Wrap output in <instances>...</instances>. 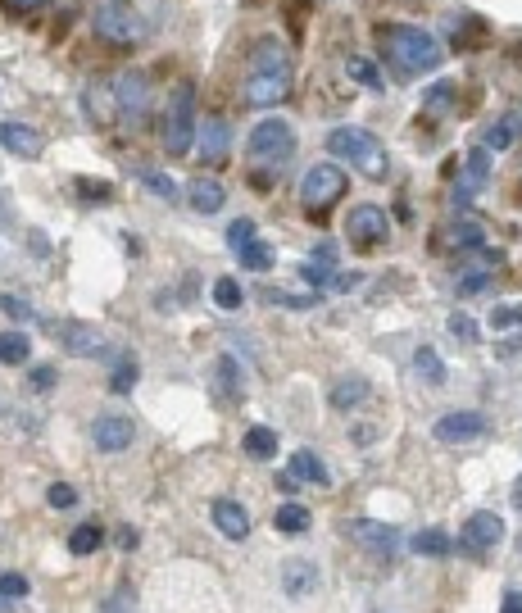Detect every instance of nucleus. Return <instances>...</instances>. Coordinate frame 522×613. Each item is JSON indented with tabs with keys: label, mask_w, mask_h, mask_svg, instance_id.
Wrapping results in <instances>:
<instances>
[{
	"label": "nucleus",
	"mask_w": 522,
	"mask_h": 613,
	"mask_svg": "<svg viewBox=\"0 0 522 613\" xmlns=\"http://www.w3.org/2000/svg\"><path fill=\"white\" fill-rule=\"evenodd\" d=\"M296 87V69H291V50L282 37H259L255 55H250V73H246V100L255 109H273L282 105Z\"/></svg>",
	"instance_id": "f257e3e1"
},
{
	"label": "nucleus",
	"mask_w": 522,
	"mask_h": 613,
	"mask_svg": "<svg viewBox=\"0 0 522 613\" xmlns=\"http://www.w3.org/2000/svg\"><path fill=\"white\" fill-rule=\"evenodd\" d=\"M377 37H382L386 60H391V69L400 73V78H414V73H432L436 64L445 60L441 41H436L432 32L414 28V23H391V28H382Z\"/></svg>",
	"instance_id": "f03ea898"
},
{
	"label": "nucleus",
	"mask_w": 522,
	"mask_h": 613,
	"mask_svg": "<svg viewBox=\"0 0 522 613\" xmlns=\"http://www.w3.org/2000/svg\"><path fill=\"white\" fill-rule=\"evenodd\" d=\"M91 23H96V37L105 41V46L128 50V46H141V41H146L155 14H146L141 5H132V0H100Z\"/></svg>",
	"instance_id": "7ed1b4c3"
},
{
	"label": "nucleus",
	"mask_w": 522,
	"mask_h": 613,
	"mask_svg": "<svg viewBox=\"0 0 522 613\" xmlns=\"http://www.w3.org/2000/svg\"><path fill=\"white\" fill-rule=\"evenodd\" d=\"M327 150H332L336 159H345L350 169H359L364 178H373V182H382L386 169H391L386 146L368 128H350V123H345V128H332L327 132Z\"/></svg>",
	"instance_id": "20e7f679"
},
{
	"label": "nucleus",
	"mask_w": 522,
	"mask_h": 613,
	"mask_svg": "<svg viewBox=\"0 0 522 613\" xmlns=\"http://www.w3.org/2000/svg\"><path fill=\"white\" fill-rule=\"evenodd\" d=\"M159 141L168 155H187L196 146V87L191 82H173L168 105L159 114Z\"/></svg>",
	"instance_id": "39448f33"
},
{
	"label": "nucleus",
	"mask_w": 522,
	"mask_h": 613,
	"mask_svg": "<svg viewBox=\"0 0 522 613\" xmlns=\"http://www.w3.org/2000/svg\"><path fill=\"white\" fill-rule=\"evenodd\" d=\"M296 155V128L286 119H264L250 132V169H282Z\"/></svg>",
	"instance_id": "423d86ee"
},
{
	"label": "nucleus",
	"mask_w": 522,
	"mask_h": 613,
	"mask_svg": "<svg viewBox=\"0 0 522 613\" xmlns=\"http://www.w3.org/2000/svg\"><path fill=\"white\" fill-rule=\"evenodd\" d=\"M345 173L341 164H314V169H305V178H300V205L309 209V214H327V209L336 205V200L345 196Z\"/></svg>",
	"instance_id": "0eeeda50"
},
{
	"label": "nucleus",
	"mask_w": 522,
	"mask_h": 613,
	"mask_svg": "<svg viewBox=\"0 0 522 613\" xmlns=\"http://www.w3.org/2000/svg\"><path fill=\"white\" fill-rule=\"evenodd\" d=\"M345 237L355 241L359 250H373L391 237V218H386V209H377V205H359V209H350V218H345Z\"/></svg>",
	"instance_id": "6e6552de"
},
{
	"label": "nucleus",
	"mask_w": 522,
	"mask_h": 613,
	"mask_svg": "<svg viewBox=\"0 0 522 613\" xmlns=\"http://www.w3.org/2000/svg\"><path fill=\"white\" fill-rule=\"evenodd\" d=\"M227 155H232V123L223 114H209L196 128V159L214 169V164H227Z\"/></svg>",
	"instance_id": "1a4fd4ad"
},
{
	"label": "nucleus",
	"mask_w": 522,
	"mask_h": 613,
	"mask_svg": "<svg viewBox=\"0 0 522 613\" xmlns=\"http://www.w3.org/2000/svg\"><path fill=\"white\" fill-rule=\"evenodd\" d=\"M114 105H119V114L128 123H141L150 109V78L141 69H128L119 73V82H114Z\"/></svg>",
	"instance_id": "9d476101"
},
{
	"label": "nucleus",
	"mask_w": 522,
	"mask_h": 613,
	"mask_svg": "<svg viewBox=\"0 0 522 613\" xmlns=\"http://www.w3.org/2000/svg\"><path fill=\"white\" fill-rule=\"evenodd\" d=\"M486 232L482 223H473V218H450L441 232H436L432 246L441 250V255H473V250H482Z\"/></svg>",
	"instance_id": "9b49d317"
},
{
	"label": "nucleus",
	"mask_w": 522,
	"mask_h": 613,
	"mask_svg": "<svg viewBox=\"0 0 522 613\" xmlns=\"http://www.w3.org/2000/svg\"><path fill=\"white\" fill-rule=\"evenodd\" d=\"M486 414H477V409H459V414H445L436 418L432 436L445 445H463V441H477V436H486Z\"/></svg>",
	"instance_id": "f8f14e48"
},
{
	"label": "nucleus",
	"mask_w": 522,
	"mask_h": 613,
	"mask_svg": "<svg viewBox=\"0 0 522 613\" xmlns=\"http://www.w3.org/2000/svg\"><path fill=\"white\" fill-rule=\"evenodd\" d=\"M132 436H137V423H132L128 414H100L96 423H91V441H96V450H105V455L128 450Z\"/></svg>",
	"instance_id": "ddd939ff"
},
{
	"label": "nucleus",
	"mask_w": 522,
	"mask_h": 613,
	"mask_svg": "<svg viewBox=\"0 0 522 613\" xmlns=\"http://www.w3.org/2000/svg\"><path fill=\"white\" fill-rule=\"evenodd\" d=\"M504 541V518L491 514V509H477L468 523H463V550H473V554H486L491 545Z\"/></svg>",
	"instance_id": "4468645a"
},
{
	"label": "nucleus",
	"mask_w": 522,
	"mask_h": 613,
	"mask_svg": "<svg viewBox=\"0 0 522 613\" xmlns=\"http://www.w3.org/2000/svg\"><path fill=\"white\" fill-rule=\"evenodd\" d=\"M486 178H491V150L473 146L468 150V164H463V182L454 187V205H468V200L486 187Z\"/></svg>",
	"instance_id": "2eb2a0df"
},
{
	"label": "nucleus",
	"mask_w": 522,
	"mask_h": 613,
	"mask_svg": "<svg viewBox=\"0 0 522 613\" xmlns=\"http://www.w3.org/2000/svg\"><path fill=\"white\" fill-rule=\"evenodd\" d=\"M60 341H64V350H69V355H82V359L109 355L105 332H100V327H87V323H69V327L60 332Z\"/></svg>",
	"instance_id": "dca6fc26"
},
{
	"label": "nucleus",
	"mask_w": 522,
	"mask_h": 613,
	"mask_svg": "<svg viewBox=\"0 0 522 613\" xmlns=\"http://www.w3.org/2000/svg\"><path fill=\"white\" fill-rule=\"evenodd\" d=\"M214 527L227 536V541H246L250 536V514L237 505V500H214Z\"/></svg>",
	"instance_id": "f3484780"
},
{
	"label": "nucleus",
	"mask_w": 522,
	"mask_h": 613,
	"mask_svg": "<svg viewBox=\"0 0 522 613\" xmlns=\"http://www.w3.org/2000/svg\"><path fill=\"white\" fill-rule=\"evenodd\" d=\"M0 146L19 159H37L41 155V132H32L28 123H0Z\"/></svg>",
	"instance_id": "a211bd4d"
},
{
	"label": "nucleus",
	"mask_w": 522,
	"mask_h": 613,
	"mask_svg": "<svg viewBox=\"0 0 522 613\" xmlns=\"http://www.w3.org/2000/svg\"><path fill=\"white\" fill-rule=\"evenodd\" d=\"M345 532L355 536L359 545H368V550H386L391 554L395 545H400V532L395 527H386V523H368V518H359V523H350Z\"/></svg>",
	"instance_id": "6ab92c4d"
},
{
	"label": "nucleus",
	"mask_w": 522,
	"mask_h": 613,
	"mask_svg": "<svg viewBox=\"0 0 522 613\" xmlns=\"http://www.w3.org/2000/svg\"><path fill=\"white\" fill-rule=\"evenodd\" d=\"M286 473L300 477V482H309V486H327V482H332L327 464L314 455V450H296V455H291V468H286Z\"/></svg>",
	"instance_id": "aec40b11"
},
{
	"label": "nucleus",
	"mask_w": 522,
	"mask_h": 613,
	"mask_svg": "<svg viewBox=\"0 0 522 613\" xmlns=\"http://www.w3.org/2000/svg\"><path fill=\"white\" fill-rule=\"evenodd\" d=\"M227 205V187L214 178H196L191 182V209H200V214H218V209Z\"/></svg>",
	"instance_id": "412c9836"
},
{
	"label": "nucleus",
	"mask_w": 522,
	"mask_h": 613,
	"mask_svg": "<svg viewBox=\"0 0 522 613\" xmlns=\"http://www.w3.org/2000/svg\"><path fill=\"white\" fill-rule=\"evenodd\" d=\"M518 132H522V119L509 109V114H500V119H495L491 128H486V141H482V146H486V150H509V146H518Z\"/></svg>",
	"instance_id": "4be33fe9"
},
{
	"label": "nucleus",
	"mask_w": 522,
	"mask_h": 613,
	"mask_svg": "<svg viewBox=\"0 0 522 613\" xmlns=\"http://www.w3.org/2000/svg\"><path fill=\"white\" fill-rule=\"evenodd\" d=\"M214 391L227 400V405H237V400H241V373H237V359H232V355L218 359V368H214Z\"/></svg>",
	"instance_id": "5701e85b"
},
{
	"label": "nucleus",
	"mask_w": 522,
	"mask_h": 613,
	"mask_svg": "<svg viewBox=\"0 0 522 613\" xmlns=\"http://www.w3.org/2000/svg\"><path fill=\"white\" fill-rule=\"evenodd\" d=\"M327 400H332V409H355L368 400V382L364 377H341V382L327 391Z\"/></svg>",
	"instance_id": "b1692460"
},
{
	"label": "nucleus",
	"mask_w": 522,
	"mask_h": 613,
	"mask_svg": "<svg viewBox=\"0 0 522 613\" xmlns=\"http://www.w3.org/2000/svg\"><path fill=\"white\" fill-rule=\"evenodd\" d=\"M314 582H318V568L305 564V559H296V564H286V568H282L286 595H309V591H314Z\"/></svg>",
	"instance_id": "393cba45"
},
{
	"label": "nucleus",
	"mask_w": 522,
	"mask_h": 613,
	"mask_svg": "<svg viewBox=\"0 0 522 613\" xmlns=\"http://www.w3.org/2000/svg\"><path fill=\"white\" fill-rule=\"evenodd\" d=\"M241 450H246L250 459H259V464H268V459L277 455V432L273 427H250L246 441H241Z\"/></svg>",
	"instance_id": "a878e982"
},
{
	"label": "nucleus",
	"mask_w": 522,
	"mask_h": 613,
	"mask_svg": "<svg viewBox=\"0 0 522 613\" xmlns=\"http://www.w3.org/2000/svg\"><path fill=\"white\" fill-rule=\"evenodd\" d=\"M87 109H91V119H96V123L114 119V109H119V105H114V91H109V82H91V87H87Z\"/></svg>",
	"instance_id": "bb28decb"
},
{
	"label": "nucleus",
	"mask_w": 522,
	"mask_h": 613,
	"mask_svg": "<svg viewBox=\"0 0 522 613\" xmlns=\"http://www.w3.org/2000/svg\"><path fill=\"white\" fill-rule=\"evenodd\" d=\"M345 73H350V78H355L359 87H368V91H382V87H386V78L377 73V64L364 60V55H350V60H345Z\"/></svg>",
	"instance_id": "cd10ccee"
},
{
	"label": "nucleus",
	"mask_w": 522,
	"mask_h": 613,
	"mask_svg": "<svg viewBox=\"0 0 522 613\" xmlns=\"http://www.w3.org/2000/svg\"><path fill=\"white\" fill-rule=\"evenodd\" d=\"M273 523H277V532L300 536V532H309V523H314V518H309L305 505H282V509L273 514Z\"/></svg>",
	"instance_id": "c85d7f7f"
},
{
	"label": "nucleus",
	"mask_w": 522,
	"mask_h": 613,
	"mask_svg": "<svg viewBox=\"0 0 522 613\" xmlns=\"http://www.w3.org/2000/svg\"><path fill=\"white\" fill-rule=\"evenodd\" d=\"M237 259H241V268H246V273H268V268L277 264L273 246H264V241H250L246 250H237Z\"/></svg>",
	"instance_id": "c756f323"
},
{
	"label": "nucleus",
	"mask_w": 522,
	"mask_h": 613,
	"mask_svg": "<svg viewBox=\"0 0 522 613\" xmlns=\"http://www.w3.org/2000/svg\"><path fill=\"white\" fill-rule=\"evenodd\" d=\"M32 341L23 332H0V364H28Z\"/></svg>",
	"instance_id": "7c9ffc66"
},
{
	"label": "nucleus",
	"mask_w": 522,
	"mask_h": 613,
	"mask_svg": "<svg viewBox=\"0 0 522 613\" xmlns=\"http://www.w3.org/2000/svg\"><path fill=\"white\" fill-rule=\"evenodd\" d=\"M414 368H418V377H423L427 386H441L445 382V364H441V355H436L432 346H423L414 355Z\"/></svg>",
	"instance_id": "2f4dec72"
},
{
	"label": "nucleus",
	"mask_w": 522,
	"mask_h": 613,
	"mask_svg": "<svg viewBox=\"0 0 522 613\" xmlns=\"http://www.w3.org/2000/svg\"><path fill=\"white\" fill-rule=\"evenodd\" d=\"M132 386H137V359L123 355L119 368H114V377H109V391H114V396H128Z\"/></svg>",
	"instance_id": "473e14b6"
},
{
	"label": "nucleus",
	"mask_w": 522,
	"mask_h": 613,
	"mask_svg": "<svg viewBox=\"0 0 522 613\" xmlns=\"http://www.w3.org/2000/svg\"><path fill=\"white\" fill-rule=\"evenodd\" d=\"M414 550L427 554V559H445V554H450V536H445V532H418L414 536Z\"/></svg>",
	"instance_id": "72a5a7b5"
},
{
	"label": "nucleus",
	"mask_w": 522,
	"mask_h": 613,
	"mask_svg": "<svg viewBox=\"0 0 522 613\" xmlns=\"http://www.w3.org/2000/svg\"><path fill=\"white\" fill-rule=\"evenodd\" d=\"M100 541H105V532H100L96 523H82L78 532L69 536V550H73V554H91V550H96Z\"/></svg>",
	"instance_id": "f704fd0d"
},
{
	"label": "nucleus",
	"mask_w": 522,
	"mask_h": 613,
	"mask_svg": "<svg viewBox=\"0 0 522 613\" xmlns=\"http://www.w3.org/2000/svg\"><path fill=\"white\" fill-rule=\"evenodd\" d=\"M214 305H218V309H241V287H237V277H218V282H214Z\"/></svg>",
	"instance_id": "c9c22d12"
},
{
	"label": "nucleus",
	"mask_w": 522,
	"mask_h": 613,
	"mask_svg": "<svg viewBox=\"0 0 522 613\" xmlns=\"http://www.w3.org/2000/svg\"><path fill=\"white\" fill-rule=\"evenodd\" d=\"M141 182H146V191H155L159 200H178V187H173V178H168V173L146 169V173H141Z\"/></svg>",
	"instance_id": "e433bc0d"
},
{
	"label": "nucleus",
	"mask_w": 522,
	"mask_h": 613,
	"mask_svg": "<svg viewBox=\"0 0 522 613\" xmlns=\"http://www.w3.org/2000/svg\"><path fill=\"white\" fill-rule=\"evenodd\" d=\"M255 241V218H237L232 228H227V246L232 250H246Z\"/></svg>",
	"instance_id": "4c0bfd02"
},
{
	"label": "nucleus",
	"mask_w": 522,
	"mask_h": 613,
	"mask_svg": "<svg viewBox=\"0 0 522 613\" xmlns=\"http://www.w3.org/2000/svg\"><path fill=\"white\" fill-rule=\"evenodd\" d=\"M486 282H491V268H477V273H463L459 282H454V291H459V296H477V291H486Z\"/></svg>",
	"instance_id": "58836bf2"
},
{
	"label": "nucleus",
	"mask_w": 522,
	"mask_h": 613,
	"mask_svg": "<svg viewBox=\"0 0 522 613\" xmlns=\"http://www.w3.org/2000/svg\"><path fill=\"white\" fill-rule=\"evenodd\" d=\"M423 105L432 109V114H445V109L454 105V87H450V82H436V87L423 96Z\"/></svg>",
	"instance_id": "ea45409f"
},
{
	"label": "nucleus",
	"mask_w": 522,
	"mask_h": 613,
	"mask_svg": "<svg viewBox=\"0 0 522 613\" xmlns=\"http://www.w3.org/2000/svg\"><path fill=\"white\" fill-rule=\"evenodd\" d=\"M46 500H50V509H73V505H78V491H73L69 482H55L46 491Z\"/></svg>",
	"instance_id": "a19ab883"
},
{
	"label": "nucleus",
	"mask_w": 522,
	"mask_h": 613,
	"mask_svg": "<svg viewBox=\"0 0 522 613\" xmlns=\"http://www.w3.org/2000/svg\"><path fill=\"white\" fill-rule=\"evenodd\" d=\"M450 332H454V341H463V346H473V341H477V323L468 314H454L450 318Z\"/></svg>",
	"instance_id": "79ce46f5"
},
{
	"label": "nucleus",
	"mask_w": 522,
	"mask_h": 613,
	"mask_svg": "<svg viewBox=\"0 0 522 613\" xmlns=\"http://www.w3.org/2000/svg\"><path fill=\"white\" fill-rule=\"evenodd\" d=\"M0 595L23 600V595H28V577H23V573H0Z\"/></svg>",
	"instance_id": "37998d69"
},
{
	"label": "nucleus",
	"mask_w": 522,
	"mask_h": 613,
	"mask_svg": "<svg viewBox=\"0 0 522 613\" xmlns=\"http://www.w3.org/2000/svg\"><path fill=\"white\" fill-rule=\"evenodd\" d=\"M0 309H5L10 318H19V323H28L32 318V305L28 300H19V296H0Z\"/></svg>",
	"instance_id": "c03bdc74"
},
{
	"label": "nucleus",
	"mask_w": 522,
	"mask_h": 613,
	"mask_svg": "<svg viewBox=\"0 0 522 613\" xmlns=\"http://www.w3.org/2000/svg\"><path fill=\"white\" fill-rule=\"evenodd\" d=\"M300 273H305V282H314V287H327V282H332V268L314 264V259H309V264H300Z\"/></svg>",
	"instance_id": "a18cd8bd"
},
{
	"label": "nucleus",
	"mask_w": 522,
	"mask_h": 613,
	"mask_svg": "<svg viewBox=\"0 0 522 613\" xmlns=\"http://www.w3.org/2000/svg\"><path fill=\"white\" fill-rule=\"evenodd\" d=\"M268 300H273V305H291V309H309V305H318V296H286V291H268Z\"/></svg>",
	"instance_id": "49530a36"
},
{
	"label": "nucleus",
	"mask_w": 522,
	"mask_h": 613,
	"mask_svg": "<svg viewBox=\"0 0 522 613\" xmlns=\"http://www.w3.org/2000/svg\"><path fill=\"white\" fill-rule=\"evenodd\" d=\"M82 200H109V187H96V178H78Z\"/></svg>",
	"instance_id": "de8ad7c7"
},
{
	"label": "nucleus",
	"mask_w": 522,
	"mask_h": 613,
	"mask_svg": "<svg viewBox=\"0 0 522 613\" xmlns=\"http://www.w3.org/2000/svg\"><path fill=\"white\" fill-rule=\"evenodd\" d=\"M314 264L336 268V246H332V241H318V246H314Z\"/></svg>",
	"instance_id": "09e8293b"
},
{
	"label": "nucleus",
	"mask_w": 522,
	"mask_h": 613,
	"mask_svg": "<svg viewBox=\"0 0 522 613\" xmlns=\"http://www.w3.org/2000/svg\"><path fill=\"white\" fill-rule=\"evenodd\" d=\"M132 600H137V595H132V586H123V591L114 595V604H109V613H132Z\"/></svg>",
	"instance_id": "8fccbe9b"
},
{
	"label": "nucleus",
	"mask_w": 522,
	"mask_h": 613,
	"mask_svg": "<svg viewBox=\"0 0 522 613\" xmlns=\"http://www.w3.org/2000/svg\"><path fill=\"white\" fill-rule=\"evenodd\" d=\"M491 323H495V327H509V323H518V309L500 305V309H495V314H491Z\"/></svg>",
	"instance_id": "3c124183"
},
{
	"label": "nucleus",
	"mask_w": 522,
	"mask_h": 613,
	"mask_svg": "<svg viewBox=\"0 0 522 613\" xmlns=\"http://www.w3.org/2000/svg\"><path fill=\"white\" fill-rule=\"evenodd\" d=\"M46 0H5V10H14V14H28V10H41Z\"/></svg>",
	"instance_id": "603ef678"
},
{
	"label": "nucleus",
	"mask_w": 522,
	"mask_h": 613,
	"mask_svg": "<svg viewBox=\"0 0 522 613\" xmlns=\"http://www.w3.org/2000/svg\"><path fill=\"white\" fill-rule=\"evenodd\" d=\"M500 613H522V591H509V595H504Z\"/></svg>",
	"instance_id": "864d4df0"
},
{
	"label": "nucleus",
	"mask_w": 522,
	"mask_h": 613,
	"mask_svg": "<svg viewBox=\"0 0 522 613\" xmlns=\"http://www.w3.org/2000/svg\"><path fill=\"white\" fill-rule=\"evenodd\" d=\"M32 386H41V391H46V386H55V373H50V368H37V373L28 377Z\"/></svg>",
	"instance_id": "5fc2aeb1"
},
{
	"label": "nucleus",
	"mask_w": 522,
	"mask_h": 613,
	"mask_svg": "<svg viewBox=\"0 0 522 613\" xmlns=\"http://www.w3.org/2000/svg\"><path fill=\"white\" fill-rule=\"evenodd\" d=\"M513 505L522 509V477H518V482H513Z\"/></svg>",
	"instance_id": "6e6d98bb"
},
{
	"label": "nucleus",
	"mask_w": 522,
	"mask_h": 613,
	"mask_svg": "<svg viewBox=\"0 0 522 613\" xmlns=\"http://www.w3.org/2000/svg\"><path fill=\"white\" fill-rule=\"evenodd\" d=\"M518 323H522V309H518Z\"/></svg>",
	"instance_id": "4d7b16f0"
}]
</instances>
